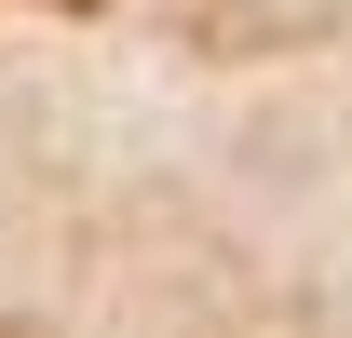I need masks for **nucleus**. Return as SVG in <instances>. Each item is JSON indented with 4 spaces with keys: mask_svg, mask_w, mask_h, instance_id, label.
<instances>
[{
    "mask_svg": "<svg viewBox=\"0 0 352 338\" xmlns=\"http://www.w3.org/2000/svg\"><path fill=\"white\" fill-rule=\"evenodd\" d=\"M0 338H14V325H0Z\"/></svg>",
    "mask_w": 352,
    "mask_h": 338,
    "instance_id": "f03ea898",
    "label": "nucleus"
},
{
    "mask_svg": "<svg viewBox=\"0 0 352 338\" xmlns=\"http://www.w3.org/2000/svg\"><path fill=\"white\" fill-rule=\"evenodd\" d=\"M54 14H95V0H54Z\"/></svg>",
    "mask_w": 352,
    "mask_h": 338,
    "instance_id": "f257e3e1",
    "label": "nucleus"
}]
</instances>
